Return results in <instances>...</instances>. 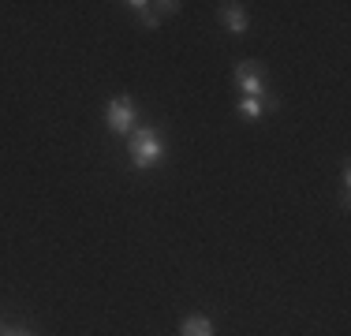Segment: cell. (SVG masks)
Returning <instances> with one entry per match:
<instances>
[{
  "label": "cell",
  "mask_w": 351,
  "mask_h": 336,
  "mask_svg": "<svg viewBox=\"0 0 351 336\" xmlns=\"http://www.w3.org/2000/svg\"><path fill=\"white\" fill-rule=\"evenodd\" d=\"M105 120H108V131L116 134H131L135 131V105H131V97H112L105 108Z\"/></svg>",
  "instance_id": "7a4b0ae2"
},
{
  "label": "cell",
  "mask_w": 351,
  "mask_h": 336,
  "mask_svg": "<svg viewBox=\"0 0 351 336\" xmlns=\"http://www.w3.org/2000/svg\"><path fill=\"white\" fill-rule=\"evenodd\" d=\"M128 8H131V12H135V15H138V19H142V23H149V27H154V23H157V15H154V12H149V8H154V4H146V0H131V4H128Z\"/></svg>",
  "instance_id": "52a82bcc"
},
{
  "label": "cell",
  "mask_w": 351,
  "mask_h": 336,
  "mask_svg": "<svg viewBox=\"0 0 351 336\" xmlns=\"http://www.w3.org/2000/svg\"><path fill=\"white\" fill-rule=\"evenodd\" d=\"M128 154H131V165L135 168H154L165 157V142L154 128H135L128 139Z\"/></svg>",
  "instance_id": "6da1fadb"
},
{
  "label": "cell",
  "mask_w": 351,
  "mask_h": 336,
  "mask_svg": "<svg viewBox=\"0 0 351 336\" xmlns=\"http://www.w3.org/2000/svg\"><path fill=\"white\" fill-rule=\"evenodd\" d=\"M221 19H224V27L236 30V34L247 30V12L239 4H221Z\"/></svg>",
  "instance_id": "277c9868"
},
{
  "label": "cell",
  "mask_w": 351,
  "mask_h": 336,
  "mask_svg": "<svg viewBox=\"0 0 351 336\" xmlns=\"http://www.w3.org/2000/svg\"><path fill=\"white\" fill-rule=\"evenodd\" d=\"M180 336H213V322L202 317V314H195V317H187V322L180 325Z\"/></svg>",
  "instance_id": "5b68a950"
},
{
  "label": "cell",
  "mask_w": 351,
  "mask_h": 336,
  "mask_svg": "<svg viewBox=\"0 0 351 336\" xmlns=\"http://www.w3.org/2000/svg\"><path fill=\"white\" fill-rule=\"evenodd\" d=\"M4 336H34V333H27V329H8Z\"/></svg>",
  "instance_id": "ba28073f"
},
{
  "label": "cell",
  "mask_w": 351,
  "mask_h": 336,
  "mask_svg": "<svg viewBox=\"0 0 351 336\" xmlns=\"http://www.w3.org/2000/svg\"><path fill=\"white\" fill-rule=\"evenodd\" d=\"M239 112H243L247 120H258V116L265 112V101H254V97H239Z\"/></svg>",
  "instance_id": "8992f818"
},
{
  "label": "cell",
  "mask_w": 351,
  "mask_h": 336,
  "mask_svg": "<svg viewBox=\"0 0 351 336\" xmlns=\"http://www.w3.org/2000/svg\"><path fill=\"white\" fill-rule=\"evenodd\" d=\"M236 82H239V94L243 97H254V101H265V79L258 71V64H236Z\"/></svg>",
  "instance_id": "3957f363"
}]
</instances>
